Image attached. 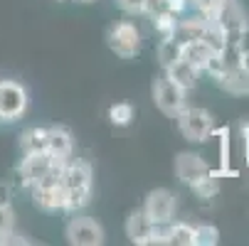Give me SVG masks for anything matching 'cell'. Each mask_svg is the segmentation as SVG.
Masks as SVG:
<instances>
[{
    "label": "cell",
    "instance_id": "25",
    "mask_svg": "<svg viewBox=\"0 0 249 246\" xmlns=\"http://www.w3.org/2000/svg\"><path fill=\"white\" fill-rule=\"evenodd\" d=\"M220 241V229L212 224H197L195 227V246H215Z\"/></svg>",
    "mask_w": 249,
    "mask_h": 246
},
{
    "label": "cell",
    "instance_id": "26",
    "mask_svg": "<svg viewBox=\"0 0 249 246\" xmlns=\"http://www.w3.org/2000/svg\"><path fill=\"white\" fill-rule=\"evenodd\" d=\"M15 231V212L10 204H0V244H5V239Z\"/></svg>",
    "mask_w": 249,
    "mask_h": 246
},
{
    "label": "cell",
    "instance_id": "30",
    "mask_svg": "<svg viewBox=\"0 0 249 246\" xmlns=\"http://www.w3.org/2000/svg\"><path fill=\"white\" fill-rule=\"evenodd\" d=\"M10 197H13V192H10V185L0 182V204H10Z\"/></svg>",
    "mask_w": 249,
    "mask_h": 246
},
{
    "label": "cell",
    "instance_id": "23",
    "mask_svg": "<svg viewBox=\"0 0 249 246\" xmlns=\"http://www.w3.org/2000/svg\"><path fill=\"white\" fill-rule=\"evenodd\" d=\"M178 15H173V13H163V15H156V17H151V22H153V27H156V32L160 34V37H173L175 34V27H178Z\"/></svg>",
    "mask_w": 249,
    "mask_h": 246
},
{
    "label": "cell",
    "instance_id": "27",
    "mask_svg": "<svg viewBox=\"0 0 249 246\" xmlns=\"http://www.w3.org/2000/svg\"><path fill=\"white\" fill-rule=\"evenodd\" d=\"M163 13H170V0H146L143 3V15L156 17Z\"/></svg>",
    "mask_w": 249,
    "mask_h": 246
},
{
    "label": "cell",
    "instance_id": "32",
    "mask_svg": "<svg viewBox=\"0 0 249 246\" xmlns=\"http://www.w3.org/2000/svg\"><path fill=\"white\" fill-rule=\"evenodd\" d=\"M77 3H96V0H77Z\"/></svg>",
    "mask_w": 249,
    "mask_h": 246
},
{
    "label": "cell",
    "instance_id": "29",
    "mask_svg": "<svg viewBox=\"0 0 249 246\" xmlns=\"http://www.w3.org/2000/svg\"><path fill=\"white\" fill-rule=\"evenodd\" d=\"M242 133H244V163H247V170H249V123L242 126Z\"/></svg>",
    "mask_w": 249,
    "mask_h": 246
},
{
    "label": "cell",
    "instance_id": "12",
    "mask_svg": "<svg viewBox=\"0 0 249 246\" xmlns=\"http://www.w3.org/2000/svg\"><path fill=\"white\" fill-rule=\"evenodd\" d=\"M207 170H210V165L197 153H180L175 158V175H178V180L185 182V185L197 180L200 175H205Z\"/></svg>",
    "mask_w": 249,
    "mask_h": 246
},
{
    "label": "cell",
    "instance_id": "1",
    "mask_svg": "<svg viewBox=\"0 0 249 246\" xmlns=\"http://www.w3.org/2000/svg\"><path fill=\"white\" fill-rule=\"evenodd\" d=\"M91 165L87 160H67L62 170V185H64V209L62 212L77 214L89 204L91 197Z\"/></svg>",
    "mask_w": 249,
    "mask_h": 246
},
{
    "label": "cell",
    "instance_id": "31",
    "mask_svg": "<svg viewBox=\"0 0 249 246\" xmlns=\"http://www.w3.org/2000/svg\"><path fill=\"white\" fill-rule=\"evenodd\" d=\"M237 62H239V66L244 69V72L249 74V49H244V52H239V57H237Z\"/></svg>",
    "mask_w": 249,
    "mask_h": 246
},
{
    "label": "cell",
    "instance_id": "6",
    "mask_svg": "<svg viewBox=\"0 0 249 246\" xmlns=\"http://www.w3.org/2000/svg\"><path fill=\"white\" fill-rule=\"evenodd\" d=\"M153 101H156V106L165 116L175 118L185 106V91L178 86L168 74H163V77H158L153 82Z\"/></svg>",
    "mask_w": 249,
    "mask_h": 246
},
{
    "label": "cell",
    "instance_id": "24",
    "mask_svg": "<svg viewBox=\"0 0 249 246\" xmlns=\"http://www.w3.org/2000/svg\"><path fill=\"white\" fill-rule=\"evenodd\" d=\"M225 3H227V0H190V5H193V8L197 10V15H202L205 20H215Z\"/></svg>",
    "mask_w": 249,
    "mask_h": 246
},
{
    "label": "cell",
    "instance_id": "20",
    "mask_svg": "<svg viewBox=\"0 0 249 246\" xmlns=\"http://www.w3.org/2000/svg\"><path fill=\"white\" fill-rule=\"evenodd\" d=\"M183 57V42L175 37H160L158 42V62L163 69H168L173 62H178Z\"/></svg>",
    "mask_w": 249,
    "mask_h": 246
},
{
    "label": "cell",
    "instance_id": "13",
    "mask_svg": "<svg viewBox=\"0 0 249 246\" xmlns=\"http://www.w3.org/2000/svg\"><path fill=\"white\" fill-rule=\"evenodd\" d=\"M217 84L225 91L234 94V96H247L249 94V74L239 66V62H230V66L225 69V74L217 79Z\"/></svg>",
    "mask_w": 249,
    "mask_h": 246
},
{
    "label": "cell",
    "instance_id": "5",
    "mask_svg": "<svg viewBox=\"0 0 249 246\" xmlns=\"http://www.w3.org/2000/svg\"><path fill=\"white\" fill-rule=\"evenodd\" d=\"M27 89L20 82L0 79V121H18L27 111Z\"/></svg>",
    "mask_w": 249,
    "mask_h": 246
},
{
    "label": "cell",
    "instance_id": "4",
    "mask_svg": "<svg viewBox=\"0 0 249 246\" xmlns=\"http://www.w3.org/2000/svg\"><path fill=\"white\" fill-rule=\"evenodd\" d=\"M106 45L121 59H133L141 52V30L131 20L114 22L106 32Z\"/></svg>",
    "mask_w": 249,
    "mask_h": 246
},
{
    "label": "cell",
    "instance_id": "9",
    "mask_svg": "<svg viewBox=\"0 0 249 246\" xmlns=\"http://www.w3.org/2000/svg\"><path fill=\"white\" fill-rule=\"evenodd\" d=\"M175 195L165 187H158L153 192H148L146 202H143V212L153 224H168L175 214Z\"/></svg>",
    "mask_w": 249,
    "mask_h": 246
},
{
    "label": "cell",
    "instance_id": "18",
    "mask_svg": "<svg viewBox=\"0 0 249 246\" xmlns=\"http://www.w3.org/2000/svg\"><path fill=\"white\" fill-rule=\"evenodd\" d=\"M200 40L215 52V54H225L227 52V40H225V32L215 20H205V30L200 34Z\"/></svg>",
    "mask_w": 249,
    "mask_h": 246
},
{
    "label": "cell",
    "instance_id": "28",
    "mask_svg": "<svg viewBox=\"0 0 249 246\" xmlns=\"http://www.w3.org/2000/svg\"><path fill=\"white\" fill-rule=\"evenodd\" d=\"M143 3L146 0H116V5L126 15H143Z\"/></svg>",
    "mask_w": 249,
    "mask_h": 246
},
{
    "label": "cell",
    "instance_id": "19",
    "mask_svg": "<svg viewBox=\"0 0 249 246\" xmlns=\"http://www.w3.org/2000/svg\"><path fill=\"white\" fill-rule=\"evenodd\" d=\"M217 178H220V172H212V170H207L205 175H200L197 180H193L188 187L193 190V195H195V197H200V199H212V197L217 195V190H220Z\"/></svg>",
    "mask_w": 249,
    "mask_h": 246
},
{
    "label": "cell",
    "instance_id": "17",
    "mask_svg": "<svg viewBox=\"0 0 249 246\" xmlns=\"http://www.w3.org/2000/svg\"><path fill=\"white\" fill-rule=\"evenodd\" d=\"M212 54H215V52H212L202 40H193V42H185L183 45V59H188L200 74H202V69H205V64H207V59Z\"/></svg>",
    "mask_w": 249,
    "mask_h": 246
},
{
    "label": "cell",
    "instance_id": "8",
    "mask_svg": "<svg viewBox=\"0 0 249 246\" xmlns=\"http://www.w3.org/2000/svg\"><path fill=\"white\" fill-rule=\"evenodd\" d=\"M67 241L74 246H99L104 244V229L91 217H72L67 222Z\"/></svg>",
    "mask_w": 249,
    "mask_h": 246
},
{
    "label": "cell",
    "instance_id": "16",
    "mask_svg": "<svg viewBox=\"0 0 249 246\" xmlns=\"http://www.w3.org/2000/svg\"><path fill=\"white\" fill-rule=\"evenodd\" d=\"M20 150L22 155H30V153H47V128H27L22 135H20Z\"/></svg>",
    "mask_w": 249,
    "mask_h": 246
},
{
    "label": "cell",
    "instance_id": "15",
    "mask_svg": "<svg viewBox=\"0 0 249 246\" xmlns=\"http://www.w3.org/2000/svg\"><path fill=\"white\" fill-rule=\"evenodd\" d=\"M165 74L178 84V86H180L183 91H190V89H195L197 86V77H200V72H197V69L188 62V59H178V62H173L168 69H165Z\"/></svg>",
    "mask_w": 249,
    "mask_h": 246
},
{
    "label": "cell",
    "instance_id": "10",
    "mask_svg": "<svg viewBox=\"0 0 249 246\" xmlns=\"http://www.w3.org/2000/svg\"><path fill=\"white\" fill-rule=\"evenodd\" d=\"M57 163L59 160H54L50 153H30V155H22V163L18 167L22 187H30V185L37 182V180H42Z\"/></svg>",
    "mask_w": 249,
    "mask_h": 246
},
{
    "label": "cell",
    "instance_id": "7",
    "mask_svg": "<svg viewBox=\"0 0 249 246\" xmlns=\"http://www.w3.org/2000/svg\"><path fill=\"white\" fill-rule=\"evenodd\" d=\"M215 22L222 27L225 32V40H227V47L234 49L239 37H242V32L249 27V20H247V13L244 8L237 3V0H227V3L222 5V10L217 13Z\"/></svg>",
    "mask_w": 249,
    "mask_h": 246
},
{
    "label": "cell",
    "instance_id": "11",
    "mask_svg": "<svg viewBox=\"0 0 249 246\" xmlns=\"http://www.w3.org/2000/svg\"><path fill=\"white\" fill-rule=\"evenodd\" d=\"M47 153L59 160V163H67L72 160V153H74V138L64 126H52L47 128Z\"/></svg>",
    "mask_w": 249,
    "mask_h": 246
},
{
    "label": "cell",
    "instance_id": "3",
    "mask_svg": "<svg viewBox=\"0 0 249 246\" xmlns=\"http://www.w3.org/2000/svg\"><path fill=\"white\" fill-rule=\"evenodd\" d=\"M178 118V128H180L183 138L190 143H205V140L215 133V118L207 109L200 106H183V111L175 116Z\"/></svg>",
    "mask_w": 249,
    "mask_h": 246
},
{
    "label": "cell",
    "instance_id": "2",
    "mask_svg": "<svg viewBox=\"0 0 249 246\" xmlns=\"http://www.w3.org/2000/svg\"><path fill=\"white\" fill-rule=\"evenodd\" d=\"M67 163H57L42 180H37L35 185H30V195L32 202L37 204L45 212H62L64 209V185H62V170Z\"/></svg>",
    "mask_w": 249,
    "mask_h": 246
},
{
    "label": "cell",
    "instance_id": "22",
    "mask_svg": "<svg viewBox=\"0 0 249 246\" xmlns=\"http://www.w3.org/2000/svg\"><path fill=\"white\" fill-rule=\"evenodd\" d=\"M133 116H136V111L126 101H119V103H111L109 106V121L114 126H128L133 121Z\"/></svg>",
    "mask_w": 249,
    "mask_h": 246
},
{
    "label": "cell",
    "instance_id": "21",
    "mask_svg": "<svg viewBox=\"0 0 249 246\" xmlns=\"http://www.w3.org/2000/svg\"><path fill=\"white\" fill-rule=\"evenodd\" d=\"M168 244L173 246H195V227L188 222L168 224Z\"/></svg>",
    "mask_w": 249,
    "mask_h": 246
},
{
    "label": "cell",
    "instance_id": "14",
    "mask_svg": "<svg viewBox=\"0 0 249 246\" xmlns=\"http://www.w3.org/2000/svg\"><path fill=\"white\" fill-rule=\"evenodd\" d=\"M153 227H156V224L146 217L143 209H133V212L128 214V219H126V236H128L133 244H138V246H146V241H148Z\"/></svg>",
    "mask_w": 249,
    "mask_h": 246
}]
</instances>
